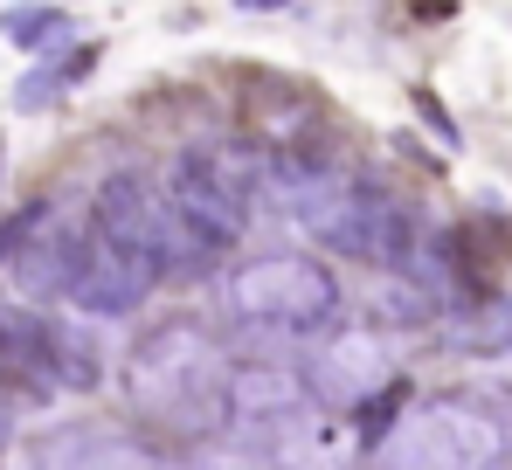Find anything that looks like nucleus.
Here are the masks:
<instances>
[{
	"mask_svg": "<svg viewBox=\"0 0 512 470\" xmlns=\"http://www.w3.org/2000/svg\"><path fill=\"white\" fill-rule=\"evenodd\" d=\"M333 312H340V284L305 256H263L229 277V318L263 332H312V325H333Z\"/></svg>",
	"mask_w": 512,
	"mask_h": 470,
	"instance_id": "7ed1b4c3",
	"label": "nucleus"
},
{
	"mask_svg": "<svg viewBox=\"0 0 512 470\" xmlns=\"http://www.w3.org/2000/svg\"><path fill=\"white\" fill-rule=\"evenodd\" d=\"M63 28H70L63 7H7V14H0V35H7L14 49H42V42H56Z\"/></svg>",
	"mask_w": 512,
	"mask_h": 470,
	"instance_id": "f8f14e48",
	"label": "nucleus"
},
{
	"mask_svg": "<svg viewBox=\"0 0 512 470\" xmlns=\"http://www.w3.org/2000/svg\"><path fill=\"white\" fill-rule=\"evenodd\" d=\"M499 457H506V429L464 401H429L381 443V470H492Z\"/></svg>",
	"mask_w": 512,
	"mask_h": 470,
	"instance_id": "20e7f679",
	"label": "nucleus"
},
{
	"mask_svg": "<svg viewBox=\"0 0 512 470\" xmlns=\"http://www.w3.org/2000/svg\"><path fill=\"white\" fill-rule=\"evenodd\" d=\"M111 436L90 422H49L7 443V470H111Z\"/></svg>",
	"mask_w": 512,
	"mask_h": 470,
	"instance_id": "9d476101",
	"label": "nucleus"
},
{
	"mask_svg": "<svg viewBox=\"0 0 512 470\" xmlns=\"http://www.w3.org/2000/svg\"><path fill=\"white\" fill-rule=\"evenodd\" d=\"M229 353L201 325H153L125 353V394L146 422L173 436H215L229 422Z\"/></svg>",
	"mask_w": 512,
	"mask_h": 470,
	"instance_id": "f257e3e1",
	"label": "nucleus"
},
{
	"mask_svg": "<svg viewBox=\"0 0 512 470\" xmlns=\"http://www.w3.org/2000/svg\"><path fill=\"white\" fill-rule=\"evenodd\" d=\"M194 470H256V464H250V457H243V450H229V457H201V464H194Z\"/></svg>",
	"mask_w": 512,
	"mask_h": 470,
	"instance_id": "4468645a",
	"label": "nucleus"
},
{
	"mask_svg": "<svg viewBox=\"0 0 512 470\" xmlns=\"http://www.w3.org/2000/svg\"><path fill=\"white\" fill-rule=\"evenodd\" d=\"M97 242L139 256V263H153V270H180V277L208 263V256L180 235L167 194H160L146 173H111V180L97 187Z\"/></svg>",
	"mask_w": 512,
	"mask_h": 470,
	"instance_id": "39448f33",
	"label": "nucleus"
},
{
	"mask_svg": "<svg viewBox=\"0 0 512 470\" xmlns=\"http://www.w3.org/2000/svg\"><path fill=\"white\" fill-rule=\"evenodd\" d=\"M7 443H14V415H7V401H0V457H7Z\"/></svg>",
	"mask_w": 512,
	"mask_h": 470,
	"instance_id": "dca6fc26",
	"label": "nucleus"
},
{
	"mask_svg": "<svg viewBox=\"0 0 512 470\" xmlns=\"http://www.w3.org/2000/svg\"><path fill=\"white\" fill-rule=\"evenodd\" d=\"M84 249L90 242L70 229L49 201L28 208V215H14V222L0 229V256H7V277H14L21 298H63V291L77 284V270H84Z\"/></svg>",
	"mask_w": 512,
	"mask_h": 470,
	"instance_id": "423d86ee",
	"label": "nucleus"
},
{
	"mask_svg": "<svg viewBox=\"0 0 512 470\" xmlns=\"http://www.w3.org/2000/svg\"><path fill=\"white\" fill-rule=\"evenodd\" d=\"M298 415H305V394L277 374H236L229 381V429H243V436H284Z\"/></svg>",
	"mask_w": 512,
	"mask_h": 470,
	"instance_id": "9b49d317",
	"label": "nucleus"
},
{
	"mask_svg": "<svg viewBox=\"0 0 512 470\" xmlns=\"http://www.w3.org/2000/svg\"><path fill=\"white\" fill-rule=\"evenodd\" d=\"M256 187H263V159L250 153H180L167 180V208L180 222V235L215 263L243 235Z\"/></svg>",
	"mask_w": 512,
	"mask_h": 470,
	"instance_id": "f03ea898",
	"label": "nucleus"
},
{
	"mask_svg": "<svg viewBox=\"0 0 512 470\" xmlns=\"http://www.w3.org/2000/svg\"><path fill=\"white\" fill-rule=\"evenodd\" d=\"M111 470H160V464H153V457H125V450H118V457H111Z\"/></svg>",
	"mask_w": 512,
	"mask_h": 470,
	"instance_id": "2eb2a0df",
	"label": "nucleus"
},
{
	"mask_svg": "<svg viewBox=\"0 0 512 470\" xmlns=\"http://www.w3.org/2000/svg\"><path fill=\"white\" fill-rule=\"evenodd\" d=\"M0 388L56 394L63 388V325L35 312H0Z\"/></svg>",
	"mask_w": 512,
	"mask_h": 470,
	"instance_id": "0eeeda50",
	"label": "nucleus"
},
{
	"mask_svg": "<svg viewBox=\"0 0 512 470\" xmlns=\"http://www.w3.org/2000/svg\"><path fill=\"white\" fill-rule=\"evenodd\" d=\"M77 70H84V63H77ZM77 70H63V63H56V70H35V77L14 90V104H21V111H42V104H49V97H56L63 83L77 77Z\"/></svg>",
	"mask_w": 512,
	"mask_h": 470,
	"instance_id": "ddd939ff",
	"label": "nucleus"
},
{
	"mask_svg": "<svg viewBox=\"0 0 512 470\" xmlns=\"http://www.w3.org/2000/svg\"><path fill=\"white\" fill-rule=\"evenodd\" d=\"M312 388L319 401H340V408H360V401H374L381 388H395V367H388V346L374 339V332H340L319 360H312Z\"/></svg>",
	"mask_w": 512,
	"mask_h": 470,
	"instance_id": "6e6552de",
	"label": "nucleus"
},
{
	"mask_svg": "<svg viewBox=\"0 0 512 470\" xmlns=\"http://www.w3.org/2000/svg\"><path fill=\"white\" fill-rule=\"evenodd\" d=\"M153 277H160L153 263H139V256H125V249H111V242H90L70 298H77L90 318H125V312H139V305L153 298Z\"/></svg>",
	"mask_w": 512,
	"mask_h": 470,
	"instance_id": "1a4fd4ad",
	"label": "nucleus"
}]
</instances>
